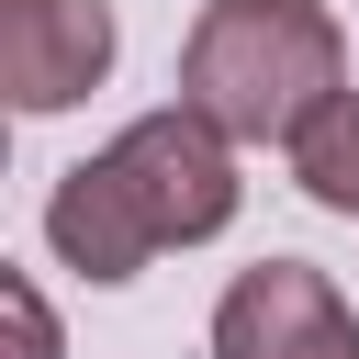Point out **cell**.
<instances>
[{
	"label": "cell",
	"instance_id": "5b68a950",
	"mask_svg": "<svg viewBox=\"0 0 359 359\" xmlns=\"http://www.w3.org/2000/svg\"><path fill=\"white\" fill-rule=\"evenodd\" d=\"M292 180H303V202L359 213V90H337V101L303 112V135H292Z\"/></svg>",
	"mask_w": 359,
	"mask_h": 359
},
{
	"label": "cell",
	"instance_id": "6da1fadb",
	"mask_svg": "<svg viewBox=\"0 0 359 359\" xmlns=\"http://www.w3.org/2000/svg\"><path fill=\"white\" fill-rule=\"evenodd\" d=\"M236 224V135L180 101V112H146L123 123L101 157H79L45 202V247L79 269V280H135L157 247H202Z\"/></svg>",
	"mask_w": 359,
	"mask_h": 359
},
{
	"label": "cell",
	"instance_id": "3957f363",
	"mask_svg": "<svg viewBox=\"0 0 359 359\" xmlns=\"http://www.w3.org/2000/svg\"><path fill=\"white\" fill-rule=\"evenodd\" d=\"M213 359H359V314L337 303L325 269L258 258V269L213 303Z\"/></svg>",
	"mask_w": 359,
	"mask_h": 359
},
{
	"label": "cell",
	"instance_id": "277c9868",
	"mask_svg": "<svg viewBox=\"0 0 359 359\" xmlns=\"http://www.w3.org/2000/svg\"><path fill=\"white\" fill-rule=\"evenodd\" d=\"M112 79V0H0V90L11 112H67Z\"/></svg>",
	"mask_w": 359,
	"mask_h": 359
},
{
	"label": "cell",
	"instance_id": "7a4b0ae2",
	"mask_svg": "<svg viewBox=\"0 0 359 359\" xmlns=\"http://www.w3.org/2000/svg\"><path fill=\"white\" fill-rule=\"evenodd\" d=\"M348 90V34L325 0H202L180 45V101H202L236 146H292L314 101Z\"/></svg>",
	"mask_w": 359,
	"mask_h": 359
},
{
	"label": "cell",
	"instance_id": "8992f818",
	"mask_svg": "<svg viewBox=\"0 0 359 359\" xmlns=\"http://www.w3.org/2000/svg\"><path fill=\"white\" fill-rule=\"evenodd\" d=\"M0 303H11V359H56V325H45L34 280H0Z\"/></svg>",
	"mask_w": 359,
	"mask_h": 359
}]
</instances>
